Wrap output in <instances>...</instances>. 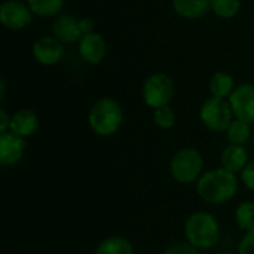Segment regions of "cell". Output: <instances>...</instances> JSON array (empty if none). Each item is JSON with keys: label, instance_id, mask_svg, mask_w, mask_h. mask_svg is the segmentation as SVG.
Listing matches in <instances>:
<instances>
[{"label": "cell", "instance_id": "cell-1", "mask_svg": "<svg viewBox=\"0 0 254 254\" xmlns=\"http://www.w3.org/2000/svg\"><path fill=\"white\" fill-rule=\"evenodd\" d=\"M196 192L208 204L229 202L238 192V177L222 167L205 171L196 182Z\"/></svg>", "mask_w": 254, "mask_h": 254}, {"label": "cell", "instance_id": "cell-2", "mask_svg": "<svg viewBox=\"0 0 254 254\" xmlns=\"http://www.w3.org/2000/svg\"><path fill=\"white\" fill-rule=\"evenodd\" d=\"M185 237L186 241L198 250H210L219 243L220 225L213 214L196 211L185 222Z\"/></svg>", "mask_w": 254, "mask_h": 254}, {"label": "cell", "instance_id": "cell-3", "mask_svg": "<svg viewBox=\"0 0 254 254\" xmlns=\"http://www.w3.org/2000/svg\"><path fill=\"white\" fill-rule=\"evenodd\" d=\"M124 122V110L113 98L97 100L88 113V124L91 129L100 137H110L121 128Z\"/></svg>", "mask_w": 254, "mask_h": 254}, {"label": "cell", "instance_id": "cell-4", "mask_svg": "<svg viewBox=\"0 0 254 254\" xmlns=\"http://www.w3.org/2000/svg\"><path fill=\"white\" fill-rule=\"evenodd\" d=\"M204 158L193 147H185L174 153L170 162V173L180 185L198 182L204 174Z\"/></svg>", "mask_w": 254, "mask_h": 254}, {"label": "cell", "instance_id": "cell-5", "mask_svg": "<svg viewBox=\"0 0 254 254\" xmlns=\"http://www.w3.org/2000/svg\"><path fill=\"white\" fill-rule=\"evenodd\" d=\"M201 122L213 132H226L234 121V112L229 100L210 97L199 109Z\"/></svg>", "mask_w": 254, "mask_h": 254}, {"label": "cell", "instance_id": "cell-6", "mask_svg": "<svg viewBox=\"0 0 254 254\" xmlns=\"http://www.w3.org/2000/svg\"><path fill=\"white\" fill-rule=\"evenodd\" d=\"M174 97V82L165 73H153L143 83V100L146 106L156 110L170 106Z\"/></svg>", "mask_w": 254, "mask_h": 254}, {"label": "cell", "instance_id": "cell-7", "mask_svg": "<svg viewBox=\"0 0 254 254\" xmlns=\"http://www.w3.org/2000/svg\"><path fill=\"white\" fill-rule=\"evenodd\" d=\"M33 19V12L21 0H6L0 6V22L4 28L18 31L25 28Z\"/></svg>", "mask_w": 254, "mask_h": 254}, {"label": "cell", "instance_id": "cell-8", "mask_svg": "<svg viewBox=\"0 0 254 254\" xmlns=\"http://www.w3.org/2000/svg\"><path fill=\"white\" fill-rule=\"evenodd\" d=\"M235 119L254 124V83H241L229 97Z\"/></svg>", "mask_w": 254, "mask_h": 254}, {"label": "cell", "instance_id": "cell-9", "mask_svg": "<svg viewBox=\"0 0 254 254\" xmlns=\"http://www.w3.org/2000/svg\"><path fill=\"white\" fill-rule=\"evenodd\" d=\"M33 58L42 65H55L63 60L64 46L55 36H42L31 46Z\"/></svg>", "mask_w": 254, "mask_h": 254}, {"label": "cell", "instance_id": "cell-10", "mask_svg": "<svg viewBox=\"0 0 254 254\" xmlns=\"http://www.w3.org/2000/svg\"><path fill=\"white\" fill-rule=\"evenodd\" d=\"M25 138H21L15 134L3 132L0 134V165L12 167L16 165L25 152Z\"/></svg>", "mask_w": 254, "mask_h": 254}, {"label": "cell", "instance_id": "cell-11", "mask_svg": "<svg viewBox=\"0 0 254 254\" xmlns=\"http://www.w3.org/2000/svg\"><path fill=\"white\" fill-rule=\"evenodd\" d=\"M106 52H107V43L100 33L92 31L80 37L79 54L82 60L86 61L88 64H100L104 60Z\"/></svg>", "mask_w": 254, "mask_h": 254}, {"label": "cell", "instance_id": "cell-12", "mask_svg": "<svg viewBox=\"0 0 254 254\" xmlns=\"http://www.w3.org/2000/svg\"><path fill=\"white\" fill-rule=\"evenodd\" d=\"M52 36H55L61 43L79 42L83 36L80 31L79 19L71 15H58L52 24Z\"/></svg>", "mask_w": 254, "mask_h": 254}, {"label": "cell", "instance_id": "cell-13", "mask_svg": "<svg viewBox=\"0 0 254 254\" xmlns=\"http://www.w3.org/2000/svg\"><path fill=\"white\" fill-rule=\"evenodd\" d=\"M39 128V118L31 109H21L10 118L9 131L21 138L31 137Z\"/></svg>", "mask_w": 254, "mask_h": 254}, {"label": "cell", "instance_id": "cell-14", "mask_svg": "<svg viewBox=\"0 0 254 254\" xmlns=\"http://www.w3.org/2000/svg\"><path fill=\"white\" fill-rule=\"evenodd\" d=\"M249 153L244 146L240 144H229L223 149L220 155V165L222 168L234 173V174H241V171L246 168L249 164Z\"/></svg>", "mask_w": 254, "mask_h": 254}, {"label": "cell", "instance_id": "cell-15", "mask_svg": "<svg viewBox=\"0 0 254 254\" xmlns=\"http://www.w3.org/2000/svg\"><path fill=\"white\" fill-rule=\"evenodd\" d=\"M174 12L185 19H198L211 10V0H171Z\"/></svg>", "mask_w": 254, "mask_h": 254}, {"label": "cell", "instance_id": "cell-16", "mask_svg": "<svg viewBox=\"0 0 254 254\" xmlns=\"http://www.w3.org/2000/svg\"><path fill=\"white\" fill-rule=\"evenodd\" d=\"M235 88L237 86H235L234 77L229 73H226V71H217L210 79V92H211V97L229 100V97L232 95V92L235 91Z\"/></svg>", "mask_w": 254, "mask_h": 254}, {"label": "cell", "instance_id": "cell-17", "mask_svg": "<svg viewBox=\"0 0 254 254\" xmlns=\"http://www.w3.org/2000/svg\"><path fill=\"white\" fill-rule=\"evenodd\" d=\"M95 254H135V250L129 240L124 237H109L97 246Z\"/></svg>", "mask_w": 254, "mask_h": 254}, {"label": "cell", "instance_id": "cell-18", "mask_svg": "<svg viewBox=\"0 0 254 254\" xmlns=\"http://www.w3.org/2000/svg\"><path fill=\"white\" fill-rule=\"evenodd\" d=\"M33 15L40 18L55 16L61 12L64 6V0H25Z\"/></svg>", "mask_w": 254, "mask_h": 254}, {"label": "cell", "instance_id": "cell-19", "mask_svg": "<svg viewBox=\"0 0 254 254\" xmlns=\"http://www.w3.org/2000/svg\"><path fill=\"white\" fill-rule=\"evenodd\" d=\"M250 134H252L250 124H247L241 119H234L232 124L229 125L228 131H226L229 143L231 144H240V146H244L249 141Z\"/></svg>", "mask_w": 254, "mask_h": 254}, {"label": "cell", "instance_id": "cell-20", "mask_svg": "<svg viewBox=\"0 0 254 254\" xmlns=\"http://www.w3.org/2000/svg\"><path fill=\"white\" fill-rule=\"evenodd\" d=\"M235 220L240 229H243L244 232L254 231V202L246 201L240 204L235 210Z\"/></svg>", "mask_w": 254, "mask_h": 254}, {"label": "cell", "instance_id": "cell-21", "mask_svg": "<svg viewBox=\"0 0 254 254\" xmlns=\"http://www.w3.org/2000/svg\"><path fill=\"white\" fill-rule=\"evenodd\" d=\"M211 10L223 19H231L241 10V0H211Z\"/></svg>", "mask_w": 254, "mask_h": 254}, {"label": "cell", "instance_id": "cell-22", "mask_svg": "<svg viewBox=\"0 0 254 254\" xmlns=\"http://www.w3.org/2000/svg\"><path fill=\"white\" fill-rule=\"evenodd\" d=\"M176 113L170 106L159 107L153 112V122L161 129H171L176 125Z\"/></svg>", "mask_w": 254, "mask_h": 254}, {"label": "cell", "instance_id": "cell-23", "mask_svg": "<svg viewBox=\"0 0 254 254\" xmlns=\"http://www.w3.org/2000/svg\"><path fill=\"white\" fill-rule=\"evenodd\" d=\"M162 254H201V252L186 241V243H174V244H171L170 247H167V250Z\"/></svg>", "mask_w": 254, "mask_h": 254}, {"label": "cell", "instance_id": "cell-24", "mask_svg": "<svg viewBox=\"0 0 254 254\" xmlns=\"http://www.w3.org/2000/svg\"><path fill=\"white\" fill-rule=\"evenodd\" d=\"M238 254H254V231L244 234L238 246Z\"/></svg>", "mask_w": 254, "mask_h": 254}, {"label": "cell", "instance_id": "cell-25", "mask_svg": "<svg viewBox=\"0 0 254 254\" xmlns=\"http://www.w3.org/2000/svg\"><path fill=\"white\" fill-rule=\"evenodd\" d=\"M241 182L244 186L254 192V161H250L241 171Z\"/></svg>", "mask_w": 254, "mask_h": 254}, {"label": "cell", "instance_id": "cell-26", "mask_svg": "<svg viewBox=\"0 0 254 254\" xmlns=\"http://www.w3.org/2000/svg\"><path fill=\"white\" fill-rule=\"evenodd\" d=\"M79 25H80V31L82 34H88L94 31V19L89 16H83L79 19Z\"/></svg>", "mask_w": 254, "mask_h": 254}, {"label": "cell", "instance_id": "cell-27", "mask_svg": "<svg viewBox=\"0 0 254 254\" xmlns=\"http://www.w3.org/2000/svg\"><path fill=\"white\" fill-rule=\"evenodd\" d=\"M10 118L7 115V112L4 109L0 110V134L3 132H9V127H10Z\"/></svg>", "mask_w": 254, "mask_h": 254}, {"label": "cell", "instance_id": "cell-28", "mask_svg": "<svg viewBox=\"0 0 254 254\" xmlns=\"http://www.w3.org/2000/svg\"><path fill=\"white\" fill-rule=\"evenodd\" d=\"M0 88H1V94H0V97H1V101H3L4 94H6V85H4V80H3V79L0 80Z\"/></svg>", "mask_w": 254, "mask_h": 254}, {"label": "cell", "instance_id": "cell-29", "mask_svg": "<svg viewBox=\"0 0 254 254\" xmlns=\"http://www.w3.org/2000/svg\"><path fill=\"white\" fill-rule=\"evenodd\" d=\"M219 254H232V253H219Z\"/></svg>", "mask_w": 254, "mask_h": 254}]
</instances>
